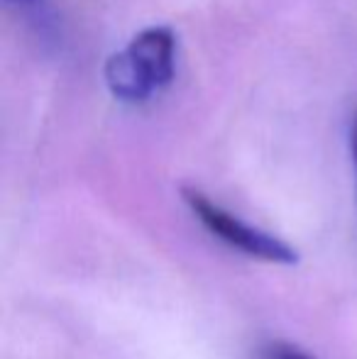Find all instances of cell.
Returning a JSON list of instances; mask_svg holds the SVG:
<instances>
[{
  "instance_id": "obj_2",
  "label": "cell",
  "mask_w": 357,
  "mask_h": 359,
  "mask_svg": "<svg viewBox=\"0 0 357 359\" xmlns=\"http://www.w3.org/2000/svg\"><path fill=\"white\" fill-rule=\"evenodd\" d=\"M181 198H184L189 210L198 217V222L210 235L218 237L220 242H225L233 250L243 252V255L252 257V259L269 262V264H284V266L299 264L301 259L299 252L289 242L271 235L267 230H260L257 225H250L243 217L233 215L223 205L210 201L203 191L194 189V186H184L181 189Z\"/></svg>"
},
{
  "instance_id": "obj_3",
  "label": "cell",
  "mask_w": 357,
  "mask_h": 359,
  "mask_svg": "<svg viewBox=\"0 0 357 359\" xmlns=\"http://www.w3.org/2000/svg\"><path fill=\"white\" fill-rule=\"evenodd\" d=\"M260 359H316L309 355L306 350H301L299 345H291V342H269L262 350Z\"/></svg>"
},
{
  "instance_id": "obj_1",
  "label": "cell",
  "mask_w": 357,
  "mask_h": 359,
  "mask_svg": "<svg viewBox=\"0 0 357 359\" xmlns=\"http://www.w3.org/2000/svg\"><path fill=\"white\" fill-rule=\"evenodd\" d=\"M177 72V37L154 25L128 42L123 52L105 62L108 90L123 103H144L167 88Z\"/></svg>"
},
{
  "instance_id": "obj_4",
  "label": "cell",
  "mask_w": 357,
  "mask_h": 359,
  "mask_svg": "<svg viewBox=\"0 0 357 359\" xmlns=\"http://www.w3.org/2000/svg\"><path fill=\"white\" fill-rule=\"evenodd\" d=\"M350 147H353V164H355V179H357V118L353 123V135H350Z\"/></svg>"
}]
</instances>
